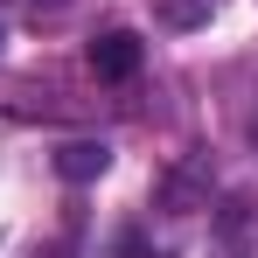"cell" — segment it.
Returning <instances> with one entry per match:
<instances>
[{
	"instance_id": "6da1fadb",
	"label": "cell",
	"mask_w": 258,
	"mask_h": 258,
	"mask_svg": "<svg viewBox=\"0 0 258 258\" xmlns=\"http://www.w3.org/2000/svg\"><path fill=\"white\" fill-rule=\"evenodd\" d=\"M84 56H91V70H98L105 84H126V77H140V56H147V49H140L133 28H105V35H91Z\"/></svg>"
},
{
	"instance_id": "7a4b0ae2",
	"label": "cell",
	"mask_w": 258,
	"mask_h": 258,
	"mask_svg": "<svg viewBox=\"0 0 258 258\" xmlns=\"http://www.w3.org/2000/svg\"><path fill=\"white\" fill-rule=\"evenodd\" d=\"M105 168H112V147H105V140H70V147H56V174H63V181H98Z\"/></svg>"
},
{
	"instance_id": "3957f363",
	"label": "cell",
	"mask_w": 258,
	"mask_h": 258,
	"mask_svg": "<svg viewBox=\"0 0 258 258\" xmlns=\"http://www.w3.org/2000/svg\"><path fill=\"white\" fill-rule=\"evenodd\" d=\"M203 196H210V161H203V154H196V161H181V168L161 181V203H168V210H196Z\"/></svg>"
},
{
	"instance_id": "277c9868",
	"label": "cell",
	"mask_w": 258,
	"mask_h": 258,
	"mask_svg": "<svg viewBox=\"0 0 258 258\" xmlns=\"http://www.w3.org/2000/svg\"><path fill=\"white\" fill-rule=\"evenodd\" d=\"M210 14H216V0H154V21H161V28H174V35L203 28Z\"/></svg>"
},
{
	"instance_id": "5b68a950",
	"label": "cell",
	"mask_w": 258,
	"mask_h": 258,
	"mask_svg": "<svg viewBox=\"0 0 258 258\" xmlns=\"http://www.w3.org/2000/svg\"><path fill=\"white\" fill-rule=\"evenodd\" d=\"M63 7H70V0H35V14H63Z\"/></svg>"
},
{
	"instance_id": "8992f818",
	"label": "cell",
	"mask_w": 258,
	"mask_h": 258,
	"mask_svg": "<svg viewBox=\"0 0 258 258\" xmlns=\"http://www.w3.org/2000/svg\"><path fill=\"white\" fill-rule=\"evenodd\" d=\"M133 258H147V251H133Z\"/></svg>"
}]
</instances>
